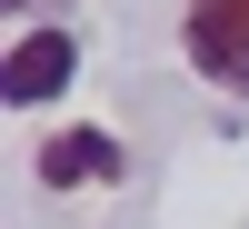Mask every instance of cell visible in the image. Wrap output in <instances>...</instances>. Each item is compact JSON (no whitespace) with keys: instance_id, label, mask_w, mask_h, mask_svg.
I'll list each match as a JSON object with an SVG mask.
<instances>
[{"instance_id":"1","label":"cell","mask_w":249,"mask_h":229,"mask_svg":"<svg viewBox=\"0 0 249 229\" xmlns=\"http://www.w3.org/2000/svg\"><path fill=\"white\" fill-rule=\"evenodd\" d=\"M179 50H190V70L210 90L249 100V0H190L179 10Z\"/></svg>"},{"instance_id":"2","label":"cell","mask_w":249,"mask_h":229,"mask_svg":"<svg viewBox=\"0 0 249 229\" xmlns=\"http://www.w3.org/2000/svg\"><path fill=\"white\" fill-rule=\"evenodd\" d=\"M70 70H80V40L70 30H20L10 40V70H0V100H10V110H40V100L70 90Z\"/></svg>"},{"instance_id":"3","label":"cell","mask_w":249,"mask_h":229,"mask_svg":"<svg viewBox=\"0 0 249 229\" xmlns=\"http://www.w3.org/2000/svg\"><path fill=\"white\" fill-rule=\"evenodd\" d=\"M40 179H50V190H80V179H120V140H100V130H60L50 150H40Z\"/></svg>"},{"instance_id":"4","label":"cell","mask_w":249,"mask_h":229,"mask_svg":"<svg viewBox=\"0 0 249 229\" xmlns=\"http://www.w3.org/2000/svg\"><path fill=\"white\" fill-rule=\"evenodd\" d=\"M30 10H40V0H10V20H30Z\"/></svg>"}]
</instances>
